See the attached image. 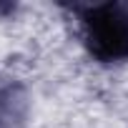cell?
Wrapping results in <instances>:
<instances>
[{
  "mask_svg": "<svg viewBox=\"0 0 128 128\" xmlns=\"http://www.w3.org/2000/svg\"><path fill=\"white\" fill-rule=\"evenodd\" d=\"M76 10L80 18L83 43L98 63L128 60V5L126 3H93Z\"/></svg>",
  "mask_w": 128,
  "mask_h": 128,
  "instance_id": "cell-1",
  "label": "cell"
}]
</instances>
